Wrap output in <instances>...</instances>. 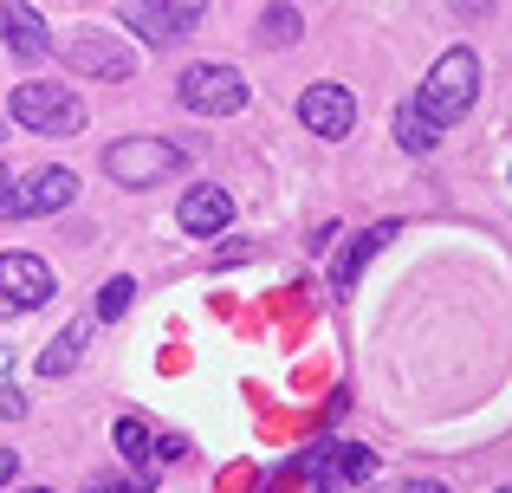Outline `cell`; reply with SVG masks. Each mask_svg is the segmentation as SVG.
Returning <instances> with one entry per match:
<instances>
[{
	"label": "cell",
	"mask_w": 512,
	"mask_h": 493,
	"mask_svg": "<svg viewBox=\"0 0 512 493\" xmlns=\"http://www.w3.org/2000/svg\"><path fill=\"white\" fill-rule=\"evenodd\" d=\"M474 98H480V59L467 46H454V52H441V65L422 78V91H415V111L428 117V124H461L467 111H474Z\"/></svg>",
	"instance_id": "obj_1"
},
{
	"label": "cell",
	"mask_w": 512,
	"mask_h": 493,
	"mask_svg": "<svg viewBox=\"0 0 512 493\" xmlns=\"http://www.w3.org/2000/svg\"><path fill=\"white\" fill-rule=\"evenodd\" d=\"M7 111L20 117L33 137H78V130H85V104H78L65 85H52V78H26V85L13 91Z\"/></svg>",
	"instance_id": "obj_2"
},
{
	"label": "cell",
	"mask_w": 512,
	"mask_h": 493,
	"mask_svg": "<svg viewBox=\"0 0 512 493\" xmlns=\"http://www.w3.org/2000/svg\"><path fill=\"white\" fill-rule=\"evenodd\" d=\"M104 169H111V182H124V189H150V182H163L182 169V150H175L169 137H117L111 150H104Z\"/></svg>",
	"instance_id": "obj_3"
},
{
	"label": "cell",
	"mask_w": 512,
	"mask_h": 493,
	"mask_svg": "<svg viewBox=\"0 0 512 493\" xmlns=\"http://www.w3.org/2000/svg\"><path fill=\"white\" fill-rule=\"evenodd\" d=\"M175 98L201 117H234V111H247V78L234 65H188L175 78Z\"/></svg>",
	"instance_id": "obj_4"
},
{
	"label": "cell",
	"mask_w": 512,
	"mask_h": 493,
	"mask_svg": "<svg viewBox=\"0 0 512 493\" xmlns=\"http://www.w3.org/2000/svg\"><path fill=\"white\" fill-rule=\"evenodd\" d=\"M72 195H78V176H72V169H33V176L7 182V195H0V215H7V221L59 215Z\"/></svg>",
	"instance_id": "obj_5"
},
{
	"label": "cell",
	"mask_w": 512,
	"mask_h": 493,
	"mask_svg": "<svg viewBox=\"0 0 512 493\" xmlns=\"http://www.w3.org/2000/svg\"><path fill=\"white\" fill-rule=\"evenodd\" d=\"M52 266L39 260V253H0V305L7 312H33V305L52 299Z\"/></svg>",
	"instance_id": "obj_6"
},
{
	"label": "cell",
	"mask_w": 512,
	"mask_h": 493,
	"mask_svg": "<svg viewBox=\"0 0 512 493\" xmlns=\"http://www.w3.org/2000/svg\"><path fill=\"white\" fill-rule=\"evenodd\" d=\"M59 52H65V65H72V72H85V78H111V85L137 72V59H130L117 39H104V33H72Z\"/></svg>",
	"instance_id": "obj_7"
},
{
	"label": "cell",
	"mask_w": 512,
	"mask_h": 493,
	"mask_svg": "<svg viewBox=\"0 0 512 493\" xmlns=\"http://www.w3.org/2000/svg\"><path fill=\"white\" fill-rule=\"evenodd\" d=\"M299 124L338 143V137H350V124H357V98H350L344 85H312L299 98Z\"/></svg>",
	"instance_id": "obj_8"
},
{
	"label": "cell",
	"mask_w": 512,
	"mask_h": 493,
	"mask_svg": "<svg viewBox=\"0 0 512 493\" xmlns=\"http://www.w3.org/2000/svg\"><path fill=\"white\" fill-rule=\"evenodd\" d=\"M175 221H182V234H195V241H214V234L234 221V195L214 189V182H195V189L182 195V208H175Z\"/></svg>",
	"instance_id": "obj_9"
},
{
	"label": "cell",
	"mask_w": 512,
	"mask_h": 493,
	"mask_svg": "<svg viewBox=\"0 0 512 493\" xmlns=\"http://www.w3.org/2000/svg\"><path fill=\"white\" fill-rule=\"evenodd\" d=\"M124 20L137 26L143 39H156V46H169V39H182L188 26H195V0H130Z\"/></svg>",
	"instance_id": "obj_10"
},
{
	"label": "cell",
	"mask_w": 512,
	"mask_h": 493,
	"mask_svg": "<svg viewBox=\"0 0 512 493\" xmlns=\"http://www.w3.org/2000/svg\"><path fill=\"white\" fill-rule=\"evenodd\" d=\"M0 39H7V46H13V59H26V65L52 52L46 20H39V13L26 7V0H0Z\"/></svg>",
	"instance_id": "obj_11"
},
{
	"label": "cell",
	"mask_w": 512,
	"mask_h": 493,
	"mask_svg": "<svg viewBox=\"0 0 512 493\" xmlns=\"http://www.w3.org/2000/svg\"><path fill=\"white\" fill-rule=\"evenodd\" d=\"M91 325H98V318H72V325L39 351V377H72V364L85 357V344H91Z\"/></svg>",
	"instance_id": "obj_12"
},
{
	"label": "cell",
	"mask_w": 512,
	"mask_h": 493,
	"mask_svg": "<svg viewBox=\"0 0 512 493\" xmlns=\"http://www.w3.org/2000/svg\"><path fill=\"white\" fill-rule=\"evenodd\" d=\"M389 241H396V221H376L370 234H357V241L338 253V266H331V286L350 292V286H357V273L370 266V253H376V247H389Z\"/></svg>",
	"instance_id": "obj_13"
},
{
	"label": "cell",
	"mask_w": 512,
	"mask_h": 493,
	"mask_svg": "<svg viewBox=\"0 0 512 493\" xmlns=\"http://www.w3.org/2000/svg\"><path fill=\"white\" fill-rule=\"evenodd\" d=\"M325 474H331L338 487H363V481L376 474V455H370L363 442H338V448L325 455Z\"/></svg>",
	"instance_id": "obj_14"
},
{
	"label": "cell",
	"mask_w": 512,
	"mask_h": 493,
	"mask_svg": "<svg viewBox=\"0 0 512 493\" xmlns=\"http://www.w3.org/2000/svg\"><path fill=\"white\" fill-rule=\"evenodd\" d=\"M435 137H441V130L428 124V117L415 111V98H409V104H402V111H396V143H402V150H409V156H428V150H435Z\"/></svg>",
	"instance_id": "obj_15"
},
{
	"label": "cell",
	"mask_w": 512,
	"mask_h": 493,
	"mask_svg": "<svg viewBox=\"0 0 512 493\" xmlns=\"http://www.w3.org/2000/svg\"><path fill=\"white\" fill-rule=\"evenodd\" d=\"M117 448H124L130 461H150V455H156V435H150V422L124 416V422H117Z\"/></svg>",
	"instance_id": "obj_16"
},
{
	"label": "cell",
	"mask_w": 512,
	"mask_h": 493,
	"mask_svg": "<svg viewBox=\"0 0 512 493\" xmlns=\"http://www.w3.org/2000/svg\"><path fill=\"white\" fill-rule=\"evenodd\" d=\"M260 39H266V46H292V39H299V13H292V7H266Z\"/></svg>",
	"instance_id": "obj_17"
},
{
	"label": "cell",
	"mask_w": 512,
	"mask_h": 493,
	"mask_svg": "<svg viewBox=\"0 0 512 493\" xmlns=\"http://www.w3.org/2000/svg\"><path fill=\"white\" fill-rule=\"evenodd\" d=\"M130 299H137V286H130V279H111V286L98 292V305H91V312L111 325V318H124V312H130Z\"/></svg>",
	"instance_id": "obj_18"
},
{
	"label": "cell",
	"mask_w": 512,
	"mask_h": 493,
	"mask_svg": "<svg viewBox=\"0 0 512 493\" xmlns=\"http://www.w3.org/2000/svg\"><path fill=\"white\" fill-rule=\"evenodd\" d=\"M0 416H7V422L26 416V396L13 390V351H7V344H0Z\"/></svg>",
	"instance_id": "obj_19"
},
{
	"label": "cell",
	"mask_w": 512,
	"mask_h": 493,
	"mask_svg": "<svg viewBox=\"0 0 512 493\" xmlns=\"http://www.w3.org/2000/svg\"><path fill=\"white\" fill-rule=\"evenodd\" d=\"M13 474H20V455H13V448H0V487H7Z\"/></svg>",
	"instance_id": "obj_20"
},
{
	"label": "cell",
	"mask_w": 512,
	"mask_h": 493,
	"mask_svg": "<svg viewBox=\"0 0 512 493\" xmlns=\"http://www.w3.org/2000/svg\"><path fill=\"white\" fill-rule=\"evenodd\" d=\"M448 7H454V13H487L493 0H448Z\"/></svg>",
	"instance_id": "obj_21"
},
{
	"label": "cell",
	"mask_w": 512,
	"mask_h": 493,
	"mask_svg": "<svg viewBox=\"0 0 512 493\" xmlns=\"http://www.w3.org/2000/svg\"><path fill=\"white\" fill-rule=\"evenodd\" d=\"M85 493H124V487H85Z\"/></svg>",
	"instance_id": "obj_22"
},
{
	"label": "cell",
	"mask_w": 512,
	"mask_h": 493,
	"mask_svg": "<svg viewBox=\"0 0 512 493\" xmlns=\"http://www.w3.org/2000/svg\"><path fill=\"white\" fill-rule=\"evenodd\" d=\"M0 195H7V169H0Z\"/></svg>",
	"instance_id": "obj_23"
},
{
	"label": "cell",
	"mask_w": 512,
	"mask_h": 493,
	"mask_svg": "<svg viewBox=\"0 0 512 493\" xmlns=\"http://www.w3.org/2000/svg\"><path fill=\"white\" fill-rule=\"evenodd\" d=\"M26 493H52V487H26Z\"/></svg>",
	"instance_id": "obj_24"
},
{
	"label": "cell",
	"mask_w": 512,
	"mask_h": 493,
	"mask_svg": "<svg viewBox=\"0 0 512 493\" xmlns=\"http://www.w3.org/2000/svg\"><path fill=\"white\" fill-rule=\"evenodd\" d=\"M500 493H512V487H500Z\"/></svg>",
	"instance_id": "obj_25"
}]
</instances>
